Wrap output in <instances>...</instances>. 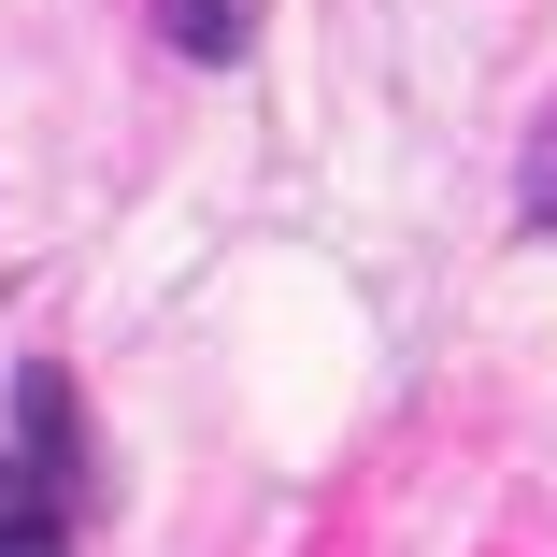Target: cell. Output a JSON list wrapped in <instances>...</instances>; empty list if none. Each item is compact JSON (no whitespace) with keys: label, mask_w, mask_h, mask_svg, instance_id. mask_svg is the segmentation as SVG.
Masks as SVG:
<instances>
[{"label":"cell","mask_w":557,"mask_h":557,"mask_svg":"<svg viewBox=\"0 0 557 557\" xmlns=\"http://www.w3.org/2000/svg\"><path fill=\"white\" fill-rule=\"evenodd\" d=\"M86 543V429L72 372H15V443H0V557H72Z\"/></svg>","instance_id":"cell-1"},{"label":"cell","mask_w":557,"mask_h":557,"mask_svg":"<svg viewBox=\"0 0 557 557\" xmlns=\"http://www.w3.org/2000/svg\"><path fill=\"white\" fill-rule=\"evenodd\" d=\"M172 44L186 58H244L258 44V0H172Z\"/></svg>","instance_id":"cell-2"}]
</instances>
